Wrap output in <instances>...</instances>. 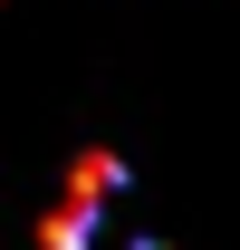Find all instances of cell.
Segmentation results:
<instances>
[{"mask_svg": "<svg viewBox=\"0 0 240 250\" xmlns=\"http://www.w3.org/2000/svg\"><path fill=\"white\" fill-rule=\"evenodd\" d=\"M116 183H125V164H116V154H77V173H67V202H106Z\"/></svg>", "mask_w": 240, "mask_h": 250, "instance_id": "obj_1", "label": "cell"}, {"mask_svg": "<svg viewBox=\"0 0 240 250\" xmlns=\"http://www.w3.org/2000/svg\"><path fill=\"white\" fill-rule=\"evenodd\" d=\"M96 202H58V212H48V221H39V250H87V231H96Z\"/></svg>", "mask_w": 240, "mask_h": 250, "instance_id": "obj_2", "label": "cell"}, {"mask_svg": "<svg viewBox=\"0 0 240 250\" xmlns=\"http://www.w3.org/2000/svg\"><path fill=\"white\" fill-rule=\"evenodd\" d=\"M135 250H163V241H135Z\"/></svg>", "mask_w": 240, "mask_h": 250, "instance_id": "obj_3", "label": "cell"}]
</instances>
